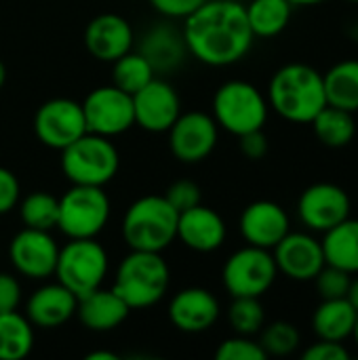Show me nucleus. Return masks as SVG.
Segmentation results:
<instances>
[{"label":"nucleus","instance_id":"nucleus-1","mask_svg":"<svg viewBox=\"0 0 358 360\" xmlns=\"http://www.w3.org/2000/svg\"><path fill=\"white\" fill-rule=\"evenodd\" d=\"M181 32L188 55L211 68L243 61L255 42L245 4L236 0H207L184 19Z\"/></svg>","mask_w":358,"mask_h":360},{"label":"nucleus","instance_id":"nucleus-2","mask_svg":"<svg viewBox=\"0 0 358 360\" xmlns=\"http://www.w3.org/2000/svg\"><path fill=\"white\" fill-rule=\"evenodd\" d=\"M266 99L270 110L281 118L295 124H310L327 105L323 74L308 63H285L272 74Z\"/></svg>","mask_w":358,"mask_h":360},{"label":"nucleus","instance_id":"nucleus-3","mask_svg":"<svg viewBox=\"0 0 358 360\" xmlns=\"http://www.w3.org/2000/svg\"><path fill=\"white\" fill-rule=\"evenodd\" d=\"M171 270L162 253L129 251L114 272L112 289L131 310L156 306L169 291Z\"/></svg>","mask_w":358,"mask_h":360},{"label":"nucleus","instance_id":"nucleus-4","mask_svg":"<svg viewBox=\"0 0 358 360\" xmlns=\"http://www.w3.org/2000/svg\"><path fill=\"white\" fill-rule=\"evenodd\" d=\"M179 213L165 196L148 194L129 205L122 217V238L133 251L162 253L173 240H177Z\"/></svg>","mask_w":358,"mask_h":360},{"label":"nucleus","instance_id":"nucleus-5","mask_svg":"<svg viewBox=\"0 0 358 360\" xmlns=\"http://www.w3.org/2000/svg\"><path fill=\"white\" fill-rule=\"evenodd\" d=\"M120 167L118 148L110 137L84 133L74 143L61 150V173L74 186L110 184Z\"/></svg>","mask_w":358,"mask_h":360},{"label":"nucleus","instance_id":"nucleus-6","mask_svg":"<svg viewBox=\"0 0 358 360\" xmlns=\"http://www.w3.org/2000/svg\"><path fill=\"white\" fill-rule=\"evenodd\" d=\"M211 108L217 127L236 137L264 129L270 114L266 95L247 80H228L217 86Z\"/></svg>","mask_w":358,"mask_h":360},{"label":"nucleus","instance_id":"nucleus-7","mask_svg":"<svg viewBox=\"0 0 358 360\" xmlns=\"http://www.w3.org/2000/svg\"><path fill=\"white\" fill-rule=\"evenodd\" d=\"M108 272L110 257L97 238H68V245L59 247L53 276L76 297H82L103 287Z\"/></svg>","mask_w":358,"mask_h":360},{"label":"nucleus","instance_id":"nucleus-8","mask_svg":"<svg viewBox=\"0 0 358 360\" xmlns=\"http://www.w3.org/2000/svg\"><path fill=\"white\" fill-rule=\"evenodd\" d=\"M112 205L103 188L74 186L59 198L57 228L68 238H97L110 221Z\"/></svg>","mask_w":358,"mask_h":360},{"label":"nucleus","instance_id":"nucleus-9","mask_svg":"<svg viewBox=\"0 0 358 360\" xmlns=\"http://www.w3.org/2000/svg\"><path fill=\"white\" fill-rule=\"evenodd\" d=\"M276 276L272 251L253 245L234 251L222 268V283L230 297H262L272 289Z\"/></svg>","mask_w":358,"mask_h":360},{"label":"nucleus","instance_id":"nucleus-10","mask_svg":"<svg viewBox=\"0 0 358 360\" xmlns=\"http://www.w3.org/2000/svg\"><path fill=\"white\" fill-rule=\"evenodd\" d=\"M82 112L87 131L110 139L135 127L133 95L120 91L114 84L93 89L82 101Z\"/></svg>","mask_w":358,"mask_h":360},{"label":"nucleus","instance_id":"nucleus-11","mask_svg":"<svg viewBox=\"0 0 358 360\" xmlns=\"http://www.w3.org/2000/svg\"><path fill=\"white\" fill-rule=\"evenodd\" d=\"M298 215L308 232L325 234L352 215V200L342 186L317 181L300 194Z\"/></svg>","mask_w":358,"mask_h":360},{"label":"nucleus","instance_id":"nucleus-12","mask_svg":"<svg viewBox=\"0 0 358 360\" xmlns=\"http://www.w3.org/2000/svg\"><path fill=\"white\" fill-rule=\"evenodd\" d=\"M34 133L42 146L61 152L87 133L82 103L68 97L44 101L34 114Z\"/></svg>","mask_w":358,"mask_h":360},{"label":"nucleus","instance_id":"nucleus-13","mask_svg":"<svg viewBox=\"0 0 358 360\" xmlns=\"http://www.w3.org/2000/svg\"><path fill=\"white\" fill-rule=\"evenodd\" d=\"M167 133L171 154L184 165H196L207 160L219 139V127L215 118L198 110L179 114Z\"/></svg>","mask_w":358,"mask_h":360},{"label":"nucleus","instance_id":"nucleus-14","mask_svg":"<svg viewBox=\"0 0 358 360\" xmlns=\"http://www.w3.org/2000/svg\"><path fill=\"white\" fill-rule=\"evenodd\" d=\"M59 245L46 230L23 228L8 245V259L15 272L30 281H46L55 274Z\"/></svg>","mask_w":358,"mask_h":360},{"label":"nucleus","instance_id":"nucleus-15","mask_svg":"<svg viewBox=\"0 0 358 360\" xmlns=\"http://www.w3.org/2000/svg\"><path fill=\"white\" fill-rule=\"evenodd\" d=\"M279 274L295 283H310L323 270L325 253L314 232H287L272 249Z\"/></svg>","mask_w":358,"mask_h":360},{"label":"nucleus","instance_id":"nucleus-16","mask_svg":"<svg viewBox=\"0 0 358 360\" xmlns=\"http://www.w3.org/2000/svg\"><path fill=\"white\" fill-rule=\"evenodd\" d=\"M133 112L139 129L148 133H167L181 114V99L171 82L156 76L133 93Z\"/></svg>","mask_w":358,"mask_h":360},{"label":"nucleus","instance_id":"nucleus-17","mask_svg":"<svg viewBox=\"0 0 358 360\" xmlns=\"http://www.w3.org/2000/svg\"><path fill=\"white\" fill-rule=\"evenodd\" d=\"M238 230L247 245L272 251L291 230V219L279 202L255 200L243 209Z\"/></svg>","mask_w":358,"mask_h":360},{"label":"nucleus","instance_id":"nucleus-18","mask_svg":"<svg viewBox=\"0 0 358 360\" xmlns=\"http://www.w3.org/2000/svg\"><path fill=\"white\" fill-rule=\"evenodd\" d=\"M222 314L217 297L205 287H188L177 291L169 304V321L181 333H205Z\"/></svg>","mask_w":358,"mask_h":360},{"label":"nucleus","instance_id":"nucleus-19","mask_svg":"<svg viewBox=\"0 0 358 360\" xmlns=\"http://www.w3.org/2000/svg\"><path fill=\"white\" fill-rule=\"evenodd\" d=\"M135 32L131 23L118 13H101L84 27V46L91 57L112 63L133 49Z\"/></svg>","mask_w":358,"mask_h":360},{"label":"nucleus","instance_id":"nucleus-20","mask_svg":"<svg viewBox=\"0 0 358 360\" xmlns=\"http://www.w3.org/2000/svg\"><path fill=\"white\" fill-rule=\"evenodd\" d=\"M228 236V226L224 217L203 202L181 211L177 217V240H181L188 249L196 253H213L217 251Z\"/></svg>","mask_w":358,"mask_h":360},{"label":"nucleus","instance_id":"nucleus-21","mask_svg":"<svg viewBox=\"0 0 358 360\" xmlns=\"http://www.w3.org/2000/svg\"><path fill=\"white\" fill-rule=\"evenodd\" d=\"M78 297L57 283H44L34 289L25 302V316L34 329H57L76 316Z\"/></svg>","mask_w":358,"mask_h":360},{"label":"nucleus","instance_id":"nucleus-22","mask_svg":"<svg viewBox=\"0 0 358 360\" xmlns=\"http://www.w3.org/2000/svg\"><path fill=\"white\" fill-rule=\"evenodd\" d=\"M137 51L150 61L156 74H167V72L177 70L188 57L184 32L171 21H160L152 25L141 36Z\"/></svg>","mask_w":358,"mask_h":360},{"label":"nucleus","instance_id":"nucleus-23","mask_svg":"<svg viewBox=\"0 0 358 360\" xmlns=\"http://www.w3.org/2000/svg\"><path fill=\"white\" fill-rule=\"evenodd\" d=\"M129 312L131 308L118 297V293L106 287L78 297L76 306V319L80 321V325L95 333L114 331L127 321Z\"/></svg>","mask_w":358,"mask_h":360},{"label":"nucleus","instance_id":"nucleus-24","mask_svg":"<svg viewBox=\"0 0 358 360\" xmlns=\"http://www.w3.org/2000/svg\"><path fill=\"white\" fill-rule=\"evenodd\" d=\"M357 310L346 300H323L317 310L312 312V331L319 340L329 342H346L352 338L354 325H357Z\"/></svg>","mask_w":358,"mask_h":360},{"label":"nucleus","instance_id":"nucleus-25","mask_svg":"<svg viewBox=\"0 0 358 360\" xmlns=\"http://www.w3.org/2000/svg\"><path fill=\"white\" fill-rule=\"evenodd\" d=\"M323 253L329 266L346 270L348 274H358V219L348 217L323 234Z\"/></svg>","mask_w":358,"mask_h":360},{"label":"nucleus","instance_id":"nucleus-26","mask_svg":"<svg viewBox=\"0 0 358 360\" xmlns=\"http://www.w3.org/2000/svg\"><path fill=\"white\" fill-rule=\"evenodd\" d=\"M327 105L342 108L346 112H358V59H342L333 63L325 74Z\"/></svg>","mask_w":358,"mask_h":360},{"label":"nucleus","instance_id":"nucleus-27","mask_svg":"<svg viewBox=\"0 0 358 360\" xmlns=\"http://www.w3.org/2000/svg\"><path fill=\"white\" fill-rule=\"evenodd\" d=\"M312 131L317 139L331 150H342L350 146L357 137V120L352 112H346L335 105H325L312 118Z\"/></svg>","mask_w":358,"mask_h":360},{"label":"nucleus","instance_id":"nucleus-28","mask_svg":"<svg viewBox=\"0 0 358 360\" xmlns=\"http://www.w3.org/2000/svg\"><path fill=\"white\" fill-rule=\"evenodd\" d=\"M293 4L289 0H251L247 11V21L255 38H274L283 34L291 21Z\"/></svg>","mask_w":358,"mask_h":360},{"label":"nucleus","instance_id":"nucleus-29","mask_svg":"<svg viewBox=\"0 0 358 360\" xmlns=\"http://www.w3.org/2000/svg\"><path fill=\"white\" fill-rule=\"evenodd\" d=\"M34 350V325L25 314L0 312V360H21Z\"/></svg>","mask_w":358,"mask_h":360},{"label":"nucleus","instance_id":"nucleus-30","mask_svg":"<svg viewBox=\"0 0 358 360\" xmlns=\"http://www.w3.org/2000/svg\"><path fill=\"white\" fill-rule=\"evenodd\" d=\"M152 78H156V72L139 51L131 49L129 53L112 61V84L129 95L143 89Z\"/></svg>","mask_w":358,"mask_h":360},{"label":"nucleus","instance_id":"nucleus-31","mask_svg":"<svg viewBox=\"0 0 358 360\" xmlns=\"http://www.w3.org/2000/svg\"><path fill=\"white\" fill-rule=\"evenodd\" d=\"M57 215L59 198L49 192H32L19 200V217L25 228L51 232L53 228H57Z\"/></svg>","mask_w":358,"mask_h":360},{"label":"nucleus","instance_id":"nucleus-32","mask_svg":"<svg viewBox=\"0 0 358 360\" xmlns=\"http://www.w3.org/2000/svg\"><path fill=\"white\" fill-rule=\"evenodd\" d=\"M228 323L236 335H257L266 325V310L260 297H232L228 308Z\"/></svg>","mask_w":358,"mask_h":360},{"label":"nucleus","instance_id":"nucleus-33","mask_svg":"<svg viewBox=\"0 0 358 360\" xmlns=\"http://www.w3.org/2000/svg\"><path fill=\"white\" fill-rule=\"evenodd\" d=\"M302 344V335L298 327L289 321H274L264 325L260 331V346L268 356H291L298 352Z\"/></svg>","mask_w":358,"mask_h":360},{"label":"nucleus","instance_id":"nucleus-34","mask_svg":"<svg viewBox=\"0 0 358 360\" xmlns=\"http://www.w3.org/2000/svg\"><path fill=\"white\" fill-rule=\"evenodd\" d=\"M215 359L217 360H266L268 354L264 352V348L260 346V342H255L249 335H232L228 340H224L217 350H215Z\"/></svg>","mask_w":358,"mask_h":360},{"label":"nucleus","instance_id":"nucleus-35","mask_svg":"<svg viewBox=\"0 0 358 360\" xmlns=\"http://www.w3.org/2000/svg\"><path fill=\"white\" fill-rule=\"evenodd\" d=\"M352 274H348L346 270H340L335 266L325 264L323 270L317 274L314 283H317V291L321 295V300H340L346 297L348 287H350Z\"/></svg>","mask_w":358,"mask_h":360},{"label":"nucleus","instance_id":"nucleus-36","mask_svg":"<svg viewBox=\"0 0 358 360\" xmlns=\"http://www.w3.org/2000/svg\"><path fill=\"white\" fill-rule=\"evenodd\" d=\"M162 196L171 202V207L177 213L188 211V209L200 205V188L192 179H177V181H173Z\"/></svg>","mask_w":358,"mask_h":360},{"label":"nucleus","instance_id":"nucleus-37","mask_svg":"<svg viewBox=\"0 0 358 360\" xmlns=\"http://www.w3.org/2000/svg\"><path fill=\"white\" fill-rule=\"evenodd\" d=\"M19 200H21V186L17 175L0 167V215H6L13 209H17Z\"/></svg>","mask_w":358,"mask_h":360},{"label":"nucleus","instance_id":"nucleus-38","mask_svg":"<svg viewBox=\"0 0 358 360\" xmlns=\"http://www.w3.org/2000/svg\"><path fill=\"white\" fill-rule=\"evenodd\" d=\"M304 360H350V350L344 346V342H329V340H317V344H310L304 352Z\"/></svg>","mask_w":358,"mask_h":360},{"label":"nucleus","instance_id":"nucleus-39","mask_svg":"<svg viewBox=\"0 0 358 360\" xmlns=\"http://www.w3.org/2000/svg\"><path fill=\"white\" fill-rule=\"evenodd\" d=\"M148 2L165 19H186L207 0H148Z\"/></svg>","mask_w":358,"mask_h":360},{"label":"nucleus","instance_id":"nucleus-40","mask_svg":"<svg viewBox=\"0 0 358 360\" xmlns=\"http://www.w3.org/2000/svg\"><path fill=\"white\" fill-rule=\"evenodd\" d=\"M238 148H241L245 158L262 160V158H266L270 146H268V137H266L264 129H257V131H249V133L241 135L238 137Z\"/></svg>","mask_w":358,"mask_h":360},{"label":"nucleus","instance_id":"nucleus-41","mask_svg":"<svg viewBox=\"0 0 358 360\" xmlns=\"http://www.w3.org/2000/svg\"><path fill=\"white\" fill-rule=\"evenodd\" d=\"M21 304V283L8 272H0V312H13Z\"/></svg>","mask_w":358,"mask_h":360},{"label":"nucleus","instance_id":"nucleus-42","mask_svg":"<svg viewBox=\"0 0 358 360\" xmlns=\"http://www.w3.org/2000/svg\"><path fill=\"white\" fill-rule=\"evenodd\" d=\"M346 300L354 306V310L358 312V278H352V281H350V287H348Z\"/></svg>","mask_w":358,"mask_h":360},{"label":"nucleus","instance_id":"nucleus-43","mask_svg":"<svg viewBox=\"0 0 358 360\" xmlns=\"http://www.w3.org/2000/svg\"><path fill=\"white\" fill-rule=\"evenodd\" d=\"M118 356L114 352H108V350H97V352H89L84 360H116Z\"/></svg>","mask_w":358,"mask_h":360},{"label":"nucleus","instance_id":"nucleus-44","mask_svg":"<svg viewBox=\"0 0 358 360\" xmlns=\"http://www.w3.org/2000/svg\"><path fill=\"white\" fill-rule=\"evenodd\" d=\"M293 6H314V4H321L325 0H289Z\"/></svg>","mask_w":358,"mask_h":360},{"label":"nucleus","instance_id":"nucleus-45","mask_svg":"<svg viewBox=\"0 0 358 360\" xmlns=\"http://www.w3.org/2000/svg\"><path fill=\"white\" fill-rule=\"evenodd\" d=\"M348 36H350L352 42H357L358 44V21H352V23L348 25Z\"/></svg>","mask_w":358,"mask_h":360},{"label":"nucleus","instance_id":"nucleus-46","mask_svg":"<svg viewBox=\"0 0 358 360\" xmlns=\"http://www.w3.org/2000/svg\"><path fill=\"white\" fill-rule=\"evenodd\" d=\"M4 82H6V65H4V61L0 59V89L4 86Z\"/></svg>","mask_w":358,"mask_h":360},{"label":"nucleus","instance_id":"nucleus-47","mask_svg":"<svg viewBox=\"0 0 358 360\" xmlns=\"http://www.w3.org/2000/svg\"><path fill=\"white\" fill-rule=\"evenodd\" d=\"M352 340H354V344H357V348H358V314H357V325H354V331H352Z\"/></svg>","mask_w":358,"mask_h":360},{"label":"nucleus","instance_id":"nucleus-48","mask_svg":"<svg viewBox=\"0 0 358 360\" xmlns=\"http://www.w3.org/2000/svg\"><path fill=\"white\" fill-rule=\"evenodd\" d=\"M346 2H354V4H358V0H346Z\"/></svg>","mask_w":358,"mask_h":360}]
</instances>
